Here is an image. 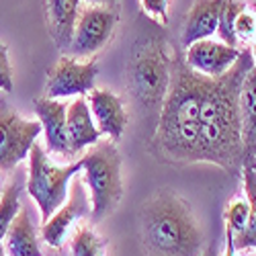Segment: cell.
Returning a JSON list of instances; mask_svg holds the SVG:
<instances>
[{"mask_svg": "<svg viewBox=\"0 0 256 256\" xmlns=\"http://www.w3.org/2000/svg\"><path fill=\"white\" fill-rule=\"evenodd\" d=\"M234 33H236L238 44H250L256 37V14L246 6L234 23Z\"/></svg>", "mask_w": 256, "mask_h": 256, "instance_id": "24", "label": "cell"}, {"mask_svg": "<svg viewBox=\"0 0 256 256\" xmlns=\"http://www.w3.org/2000/svg\"><path fill=\"white\" fill-rule=\"evenodd\" d=\"M98 76V64L94 60L76 62L72 56H62L54 68L48 72L46 92L50 98H70L86 96L94 90V82Z\"/></svg>", "mask_w": 256, "mask_h": 256, "instance_id": "9", "label": "cell"}, {"mask_svg": "<svg viewBox=\"0 0 256 256\" xmlns=\"http://www.w3.org/2000/svg\"><path fill=\"white\" fill-rule=\"evenodd\" d=\"M4 193V182H2V174H0V197H2Z\"/></svg>", "mask_w": 256, "mask_h": 256, "instance_id": "31", "label": "cell"}, {"mask_svg": "<svg viewBox=\"0 0 256 256\" xmlns=\"http://www.w3.org/2000/svg\"><path fill=\"white\" fill-rule=\"evenodd\" d=\"M248 213H250V205L246 199H236L232 201L226 209V230L232 232V236L240 234L246 224H248Z\"/></svg>", "mask_w": 256, "mask_h": 256, "instance_id": "23", "label": "cell"}, {"mask_svg": "<svg viewBox=\"0 0 256 256\" xmlns=\"http://www.w3.org/2000/svg\"><path fill=\"white\" fill-rule=\"evenodd\" d=\"M0 256H6V252H4V246H2V242H0Z\"/></svg>", "mask_w": 256, "mask_h": 256, "instance_id": "32", "label": "cell"}, {"mask_svg": "<svg viewBox=\"0 0 256 256\" xmlns=\"http://www.w3.org/2000/svg\"><path fill=\"white\" fill-rule=\"evenodd\" d=\"M240 58V50L226 46L222 41L203 39L188 46L184 52V62L190 70H195L207 78H222Z\"/></svg>", "mask_w": 256, "mask_h": 256, "instance_id": "11", "label": "cell"}, {"mask_svg": "<svg viewBox=\"0 0 256 256\" xmlns=\"http://www.w3.org/2000/svg\"><path fill=\"white\" fill-rule=\"evenodd\" d=\"M142 242L150 256H201L205 234L190 205L172 188H160L140 209Z\"/></svg>", "mask_w": 256, "mask_h": 256, "instance_id": "3", "label": "cell"}, {"mask_svg": "<svg viewBox=\"0 0 256 256\" xmlns=\"http://www.w3.org/2000/svg\"><path fill=\"white\" fill-rule=\"evenodd\" d=\"M88 2V6H117L119 0H84Z\"/></svg>", "mask_w": 256, "mask_h": 256, "instance_id": "27", "label": "cell"}, {"mask_svg": "<svg viewBox=\"0 0 256 256\" xmlns=\"http://www.w3.org/2000/svg\"><path fill=\"white\" fill-rule=\"evenodd\" d=\"M254 60L246 50L222 78L211 80L201 106L199 132V162L216 164L224 170H238L242 166V113L240 88Z\"/></svg>", "mask_w": 256, "mask_h": 256, "instance_id": "2", "label": "cell"}, {"mask_svg": "<svg viewBox=\"0 0 256 256\" xmlns=\"http://www.w3.org/2000/svg\"><path fill=\"white\" fill-rule=\"evenodd\" d=\"M211 80L190 70L184 58L172 54L168 92L152 140V152L158 160L172 164L199 162V119Z\"/></svg>", "mask_w": 256, "mask_h": 256, "instance_id": "1", "label": "cell"}, {"mask_svg": "<svg viewBox=\"0 0 256 256\" xmlns=\"http://www.w3.org/2000/svg\"><path fill=\"white\" fill-rule=\"evenodd\" d=\"M33 109H35L37 121L44 127L46 146L50 154L60 156V158H70V146H68V136H66L68 104L60 98L41 96L33 100Z\"/></svg>", "mask_w": 256, "mask_h": 256, "instance_id": "12", "label": "cell"}, {"mask_svg": "<svg viewBox=\"0 0 256 256\" xmlns=\"http://www.w3.org/2000/svg\"><path fill=\"white\" fill-rule=\"evenodd\" d=\"M12 88H14V74L8 60V48L4 41H0V90L12 92Z\"/></svg>", "mask_w": 256, "mask_h": 256, "instance_id": "25", "label": "cell"}, {"mask_svg": "<svg viewBox=\"0 0 256 256\" xmlns=\"http://www.w3.org/2000/svg\"><path fill=\"white\" fill-rule=\"evenodd\" d=\"M246 8V2L242 0H224V6L220 12V23H218V35L222 39V44L238 48V39L234 33V23H236L238 14Z\"/></svg>", "mask_w": 256, "mask_h": 256, "instance_id": "22", "label": "cell"}, {"mask_svg": "<svg viewBox=\"0 0 256 256\" xmlns=\"http://www.w3.org/2000/svg\"><path fill=\"white\" fill-rule=\"evenodd\" d=\"M41 132L39 121L20 117L6 102L0 104V172H10L29 158Z\"/></svg>", "mask_w": 256, "mask_h": 256, "instance_id": "7", "label": "cell"}, {"mask_svg": "<svg viewBox=\"0 0 256 256\" xmlns=\"http://www.w3.org/2000/svg\"><path fill=\"white\" fill-rule=\"evenodd\" d=\"M119 23L117 6H86L82 8L74 27L70 56L72 58H92L111 41Z\"/></svg>", "mask_w": 256, "mask_h": 256, "instance_id": "8", "label": "cell"}, {"mask_svg": "<svg viewBox=\"0 0 256 256\" xmlns=\"http://www.w3.org/2000/svg\"><path fill=\"white\" fill-rule=\"evenodd\" d=\"M248 52H250V56H252V60H254V66H256V37L250 41V48H248Z\"/></svg>", "mask_w": 256, "mask_h": 256, "instance_id": "30", "label": "cell"}, {"mask_svg": "<svg viewBox=\"0 0 256 256\" xmlns=\"http://www.w3.org/2000/svg\"><path fill=\"white\" fill-rule=\"evenodd\" d=\"M86 102L98 132L102 136H109V140L117 142L123 136L127 123H130V113L125 109L123 98L111 90L94 88L88 92Z\"/></svg>", "mask_w": 256, "mask_h": 256, "instance_id": "13", "label": "cell"}, {"mask_svg": "<svg viewBox=\"0 0 256 256\" xmlns=\"http://www.w3.org/2000/svg\"><path fill=\"white\" fill-rule=\"evenodd\" d=\"M222 6H224V0H195L186 14V20H184L180 46L188 48V46L197 44V41L211 39L216 35Z\"/></svg>", "mask_w": 256, "mask_h": 256, "instance_id": "15", "label": "cell"}, {"mask_svg": "<svg viewBox=\"0 0 256 256\" xmlns=\"http://www.w3.org/2000/svg\"><path fill=\"white\" fill-rule=\"evenodd\" d=\"M201 256H220L218 246H216V244H213V246H207V248H205V252H203Z\"/></svg>", "mask_w": 256, "mask_h": 256, "instance_id": "29", "label": "cell"}, {"mask_svg": "<svg viewBox=\"0 0 256 256\" xmlns=\"http://www.w3.org/2000/svg\"><path fill=\"white\" fill-rule=\"evenodd\" d=\"M142 6L148 14L166 23L168 20V0H142Z\"/></svg>", "mask_w": 256, "mask_h": 256, "instance_id": "26", "label": "cell"}, {"mask_svg": "<svg viewBox=\"0 0 256 256\" xmlns=\"http://www.w3.org/2000/svg\"><path fill=\"white\" fill-rule=\"evenodd\" d=\"M240 113H242V166L256 168V66L248 70L240 88Z\"/></svg>", "mask_w": 256, "mask_h": 256, "instance_id": "16", "label": "cell"}, {"mask_svg": "<svg viewBox=\"0 0 256 256\" xmlns=\"http://www.w3.org/2000/svg\"><path fill=\"white\" fill-rule=\"evenodd\" d=\"M20 186H23V182L18 178H12L4 186V193L0 197V242L4 240L12 220L20 209Z\"/></svg>", "mask_w": 256, "mask_h": 256, "instance_id": "21", "label": "cell"}, {"mask_svg": "<svg viewBox=\"0 0 256 256\" xmlns=\"http://www.w3.org/2000/svg\"><path fill=\"white\" fill-rule=\"evenodd\" d=\"M80 160L66 166H58L48 156V150L39 142L33 144L29 152V176L27 193L35 201L41 213V224H46L54 213L66 203L70 182L80 172Z\"/></svg>", "mask_w": 256, "mask_h": 256, "instance_id": "6", "label": "cell"}, {"mask_svg": "<svg viewBox=\"0 0 256 256\" xmlns=\"http://www.w3.org/2000/svg\"><path fill=\"white\" fill-rule=\"evenodd\" d=\"M226 240H228V248L224 256H236V248H234V240H232V232L226 230Z\"/></svg>", "mask_w": 256, "mask_h": 256, "instance_id": "28", "label": "cell"}, {"mask_svg": "<svg viewBox=\"0 0 256 256\" xmlns=\"http://www.w3.org/2000/svg\"><path fill=\"white\" fill-rule=\"evenodd\" d=\"M82 0H48V20L50 31L58 50L68 52L72 44L74 27L80 14Z\"/></svg>", "mask_w": 256, "mask_h": 256, "instance_id": "18", "label": "cell"}, {"mask_svg": "<svg viewBox=\"0 0 256 256\" xmlns=\"http://www.w3.org/2000/svg\"><path fill=\"white\" fill-rule=\"evenodd\" d=\"M170 54L166 39L148 37L127 66V88L136 102L148 111H160L170 84Z\"/></svg>", "mask_w": 256, "mask_h": 256, "instance_id": "5", "label": "cell"}, {"mask_svg": "<svg viewBox=\"0 0 256 256\" xmlns=\"http://www.w3.org/2000/svg\"><path fill=\"white\" fill-rule=\"evenodd\" d=\"M80 166L84 172L82 182L90 199V220L102 222L119 207L123 197L121 154L113 140H98L82 154Z\"/></svg>", "mask_w": 256, "mask_h": 256, "instance_id": "4", "label": "cell"}, {"mask_svg": "<svg viewBox=\"0 0 256 256\" xmlns=\"http://www.w3.org/2000/svg\"><path fill=\"white\" fill-rule=\"evenodd\" d=\"M106 244L109 242L90 224L80 222L78 226H74L70 238L72 256H106Z\"/></svg>", "mask_w": 256, "mask_h": 256, "instance_id": "20", "label": "cell"}, {"mask_svg": "<svg viewBox=\"0 0 256 256\" xmlns=\"http://www.w3.org/2000/svg\"><path fill=\"white\" fill-rule=\"evenodd\" d=\"M66 136H68V146H70V158H78L90 146L102 140V134L98 132V127L92 119V113L88 109L86 96H76L68 104Z\"/></svg>", "mask_w": 256, "mask_h": 256, "instance_id": "14", "label": "cell"}, {"mask_svg": "<svg viewBox=\"0 0 256 256\" xmlns=\"http://www.w3.org/2000/svg\"><path fill=\"white\" fill-rule=\"evenodd\" d=\"M4 252L6 256H44L29 209L23 205H20L16 218L12 220L4 236Z\"/></svg>", "mask_w": 256, "mask_h": 256, "instance_id": "17", "label": "cell"}, {"mask_svg": "<svg viewBox=\"0 0 256 256\" xmlns=\"http://www.w3.org/2000/svg\"><path fill=\"white\" fill-rule=\"evenodd\" d=\"M242 174H244V190H246V201L250 205V213L246 228L236 236H232L236 250L256 248V168L242 166Z\"/></svg>", "mask_w": 256, "mask_h": 256, "instance_id": "19", "label": "cell"}, {"mask_svg": "<svg viewBox=\"0 0 256 256\" xmlns=\"http://www.w3.org/2000/svg\"><path fill=\"white\" fill-rule=\"evenodd\" d=\"M88 213H90L88 190L84 186L82 178L76 174L70 182V193H68L66 203L41 226V238L52 248H62L64 242H66L68 232L76 226V222H82Z\"/></svg>", "mask_w": 256, "mask_h": 256, "instance_id": "10", "label": "cell"}]
</instances>
